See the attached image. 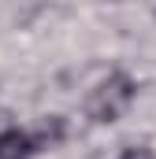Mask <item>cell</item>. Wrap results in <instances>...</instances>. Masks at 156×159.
Masks as SVG:
<instances>
[{"label":"cell","mask_w":156,"mask_h":159,"mask_svg":"<svg viewBox=\"0 0 156 159\" xmlns=\"http://www.w3.org/2000/svg\"><path fill=\"white\" fill-rule=\"evenodd\" d=\"M130 100H134V81L126 78L123 70H115V74H108V78L89 93L85 111H89L93 122H115L130 107Z\"/></svg>","instance_id":"1"},{"label":"cell","mask_w":156,"mask_h":159,"mask_svg":"<svg viewBox=\"0 0 156 159\" xmlns=\"http://www.w3.org/2000/svg\"><path fill=\"white\" fill-rule=\"evenodd\" d=\"M41 141L26 129H0V159H30Z\"/></svg>","instance_id":"2"}]
</instances>
